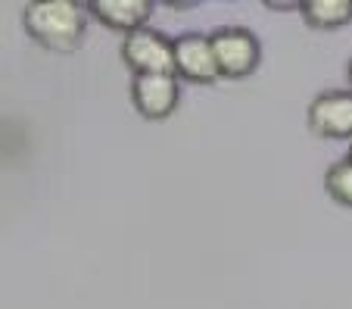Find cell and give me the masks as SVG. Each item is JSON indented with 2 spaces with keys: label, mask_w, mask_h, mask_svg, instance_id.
Wrapping results in <instances>:
<instances>
[{
  "label": "cell",
  "mask_w": 352,
  "mask_h": 309,
  "mask_svg": "<svg viewBox=\"0 0 352 309\" xmlns=\"http://www.w3.org/2000/svg\"><path fill=\"white\" fill-rule=\"evenodd\" d=\"M28 38L54 54H75L87 32V7L78 0H28L22 7Z\"/></svg>",
  "instance_id": "6da1fadb"
},
{
  "label": "cell",
  "mask_w": 352,
  "mask_h": 309,
  "mask_svg": "<svg viewBox=\"0 0 352 309\" xmlns=\"http://www.w3.org/2000/svg\"><path fill=\"white\" fill-rule=\"evenodd\" d=\"M221 78H250L262 63V41L243 25H221L209 34Z\"/></svg>",
  "instance_id": "7a4b0ae2"
},
{
  "label": "cell",
  "mask_w": 352,
  "mask_h": 309,
  "mask_svg": "<svg viewBox=\"0 0 352 309\" xmlns=\"http://www.w3.org/2000/svg\"><path fill=\"white\" fill-rule=\"evenodd\" d=\"M122 63L131 75H175V41L156 28H140L122 38Z\"/></svg>",
  "instance_id": "3957f363"
},
{
  "label": "cell",
  "mask_w": 352,
  "mask_h": 309,
  "mask_svg": "<svg viewBox=\"0 0 352 309\" xmlns=\"http://www.w3.org/2000/svg\"><path fill=\"white\" fill-rule=\"evenodd\" d=\"M306 122L324 141H352V91H321L309 103Z\"/></svg>",
  "instance_id": "277c9868"
},
{
  "label": "cell",
  "mask_w": 352,
  "mask_h": 309,
  "mask_svg": "<svg viewBox=\"0 0 352 309\" xmlns=\"http://www.w3.org/2000/svg\"><path fill=\"white\" fill-rule=\"evenodd\" d=\"M178 75H131V103L144 119L162 122L178 109Z\"/></svg>",
  "instance_id": "5b68a950"
},
{
  "label": "cell",
  "mask_w": 352,
  "mask_h": 309,
  "mask_svg": "<svg viewBox=\"0 0 352 309\" xmlns=\"http://www.w3.org/2000/svg\"><path fill=\"white\" fill-rule=\"evenodd\" d=\"M175 75L190 85H212L221 78L209 34L184 32L175 38Z\"/></svg>",
  "instance_id": "8992f818"
},
{
  "label": "cell",
  "mask_w": 352,
  "mask_h": 309,
  "mask_svg": "<svg viewBox=\"0 0 352 309\" xmlns=\"http://www.w3.org/2000/svg\"><path fill=\"white\" fill-rule=\"evenodd\" d=\"M87 13L100 25H107L122 34H131V32L146 28V19L153 13V3L150 0H91Z\"/></svg>",
  "instance_id": "52a82bcc"
},
{
  "label": "cell",
  "mask_w": 352,
  "mask_h": 309,
  "mask_svg": "<svg viewBox=\"0 0 352 309\" xmlns=\"http://www.w3.org/2000/svg\"><path fill=\"white\" fill-rule=\"evenodd\" d=\"M299 16L318 32L343 28L352 22V0H299Z\"/></svg>",
  "instance_id": "ba28073f"
},
{
  "label": "cell",
  "mask_w": 352,
  "mask_h": 309,
  "mask_svg": "<svg viewBox=\"0 0 352 309\" xmlns=\"http://www.w3.org/2000/svg\"><path fill=\"white\" fill-rule=\"evenodd\" d=\"M324 191L333 203L352 209V162L349 160H337L327 166L324 172Z\"/></svg>",
  "instance_id": "9c48e42d"
},
{
  "label": "cell",
  "mask_w": 352,
  "mask_h": 309,
  "mask_svg": "<svg viewBox=\"0 0 352 309\" xmlns=\"http://www.w3.org/2000/svg\"><path fill=\"white\" fill-rule=\"evenodd\" d=\"M346 75H349V85H352V60H349V66H346Z\"/></svg>",
  "instance_id": "30bf717a"
},
{
  "label": "cell",
  "mask_w": 352,
  "mask_h": 309,
  "mask_svg": "<svg viewBox=\"0 0 352 309\" xmlns=\"http://www.w3.org/2000/svg\"><path fill=\"white\" fill-rule=\"evenodd\" d=\"M346 160H349V162H352V144H349V153H346Z\"/></svg>",
  "instance_id": "8fae6325"
}]
</instances>
